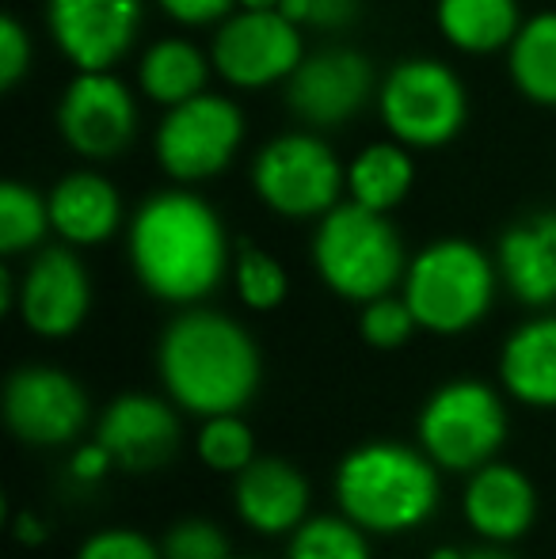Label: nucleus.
Here are the masks:
<instances>
[{"mask_svg": "<svg viewBox=\"0 0 556 559\" xmlns=\"http://www.w3.org/2000/svg\"><path fill=\"white\" fill-rule=\"evenodd\" d=\"M127 251L141 289L168 305H194L214 294L233 263L217 210L187 187L141 202L130 217Z\"/></svg>", "mask_w": 556, "mask_h": 559, "instance_id": "f257e3e1", "label": "nucleus"}, {"mask_svg": "<svg viewBox=\"0 0 556 559\" xmlns=\"http://www.w3.org/2000/svg\"><path fill=\"white\" fill-rule=\"evenodd\" d=\"M171 400L194 415H233L260 389V350L237 320L191 309L168 324L156 350Z\"/></svg>", "mask_w": 556, "mask_h": 559, "instance_id": "f03ea898", "label": "nucleus"}, {"mask_svg": "<svg viewBox=\"0 0 556 559\" xmlns=\"http://www.w3.org/2000/svg\"><path fill=\"white\" fill-rule=\"evenodd\" d=\"M335 499L366 533H404L435 514L438 476L427 453L370 442L343 456L335 472Z\"/></svg>", "mask_w": 556, "mask_h": 559, "instance_id": "7ed1b4c3", "label": "nucleus"}, {"mask_svg": "<svg viewBox=\"0 0 556 559\" xmlns=\"http://www.w3.org/2000/svg\"><path fill=\"white\" fill-rule=\"evenodd\" d=\"M312 266L332 294L366 305L374 297L393 294L397 282H404L409 259H404V240L389 214L347 199L317 222Z\"/></svg>", "mask_w": 556, "mask_h": 559, "instance_id": "20e7f679", "label": "nucleus"}, {"mask_svg": "<svg viewBox=\"0 0 556 559\" xmlns=\"http://www.w3.org/2000/svg\"><path fill=\"white\" fill-rule=\"evenodd\" d=\"M499 266L473 240H435L404 271V301L419 328L435 335H461L484 320L496 297Z\"/></svg>", "mask_w": 556, "mask_h": 559, "instance_id": "39448f33", "label": "nucleus"}, {"mask_svg": "<svg viewBox=\"0 0 556 559\" xmlns=\"http://www.w3.org/2000/svg\"><path fill=\"white\" fill-rule=\"evenodd\" d=\"M252 191L286 222H320L347 194V164L320 130H289L256 153Z\"/></svg>", "mask_w": 556, "mask_h": 559, "instance_id": "423d86ee", "label": "nucleus"}, {"mask_svg": "<svg viewBox=\"0 0 556 559\" xmlns=\"http://www.w3.org/2000/svg\"><path fill=\"white\" fill-rule=\"evenodd\" d=\"M378 115L389 138L409 148H442L465 130L469 92L458 69L438 58H404L381 76Z\"/></svg>", "mask_w": 556, "mask_h": 559, "instance_id": "0eeeda50", "label": "nucleus"}, {"mask_svg": "<svg viewBox=\"0 0 556 559\" xmlns=\"http://www.w3.org/2000/svg\"><path fill=\"white\" fill-rule=\"evenodd\" d=\"M248 118L233 96L202 92L179 107H168L156 126V164L176 183H206L237 160Z\"/></svg>", "mask_w": 556, "mask_h": 559, "instance_id": "6e6552de", "label": "nucleus"}, {"mask_svg": "<svg viewBox=\"0 0 556 559\" xmlns=\"http://www.w3.org/2000/svg\"><path fill=\"white\" fill-rule=\"evenodd\" d=\"M507 442V412L484 381H450L423 404L419 445L450 472H476Z\"/></svg>", "mask_w": 556, "mask_h": 559, "instance_id": "1a4fd4ad", "label": "nucleus"}, {"mask_svg": "<svg viewBox=\"0 0 556 559\" xmlns=\"http://www.w3.org/2000/svg\"><path fill=\"white\" fill-rule=\"evenodd\" d=\"M214 73L237 92H263L286 84L305 61V31L282 8L248 12L237 8L210 38Z\"/></svg>", "mask_w": 556, "mask_h": 559, "instance_id": "9d476101", "label": "nucleus"}, {"mask_svg": "<svg viewBox=\"0 0 556 559\" xmlns=\"http://www.w3.org/2000/svg\"><path fill=\"white\" fill-rule=\"evenodd\" d=\"M58 133L81 160L107 164L138 138V96L115 69H88L66 84L58 99Z\"/></svg>", "mask_w": 556, "mask_h": 559, "instance_id": "9b49d317", "label": "nucleus"}, {"mask_svg": "<svg viewBox=\"0 0 556 559\" xmlns=\"http://www.w3.org/2000/svg\"><path fill=\"white\" fill-rule=\"evenodd\" d=\"M378 99V76L366 53L351 46H324L305 53V61L286 81V107L309 130H335L363 107Z\"/></svg>", "mask_w": 556, "mask_h": 559, "instance_id": "f8f14e48", "label": "nucleus"}, {"mask_svg": "<svg viewBox=\"0 0 556 559\" xmlns=\"http://www.w3.org/2000/svg\"><path fill=\"white\" fill-rule=\"evenodd\" d=\"M141 23V0H46V31L76 73L119 66L134 50Z\"/></svg>", "mask_w": 556, "mask_h": 559, "instance_id": "ddd939ff", "label": "nucleus"}, {"mask_svg": "<svg viewBox=\"0 0 556 559\" xmlns=\"http://www.w3.org/2000/svg\"><path fill=\"white\" fill-rule=\"evenodd\" d=\"M4 419L27 445H66L88 423V396L61 369L23 366L4 389Z\"/></svg>", "mask_w": 556, "mask_h": 559, "instance_id": "4468645a", "label": "nucleus"}, {"mask_svg": "<svg viewBox=\"0 0 556 559\" xmlns=\"http://www.w3.org/2000/svg\"><path fill=\"white\" fill-rule=\"evenodd\" d=\"M92 309V282L76 251L43 248L23 271L15 286V312L27 324V332L43 338H66L84 324Z\"/></svg>", "mask_w": 556, "mask_h": 559, "instance_id": "2eb2a0df", "label": "nucleus"}, {"mask_svg": "<svg viewBox=\"0 0 556 559\" xmlns=\"http://www.w3.org/2000/svg\"><path fill=\"white\" fill-rule=\"evenodd\" d=\"M96 442L115 456L119 468H161L179 445V419L164 400L130 392V396H119L104 412Z\"/></svg>", "mask_w": 556, "mask_h": 559, "instance_id": "dca6fc26", "label": "nucleus"}, {"mask_svg": "<svg viewBox=\"0 0 556 559\" xmlns=\"http://www.w3.org/2000/svg\"><path fill=\"white\" fill-rule=\"evenodd\" d=\"M50 225L69 248H96L107 243L122 225V194L96 168H81L61 176L46 194Z\"/></svg>", "mask_w": 556, "mask_h": 559, "instance_id": "f3484780", "label": "nucleus"}, {"mask_svg": "<svg viewBox=\"0 0 556 559\" xmlns=\"http://www.w3.org/2000/svg\"><path fill=\"white\" fill-rule=\"evenodd\" d=\"M233 502H237V514L248 530L268 533V537L294 533L309 510V484L289 461L263 456V461L248 464L245 472H237Z\"/></svg>", "mask_w": 556, "mask_h": 559, "instance_id": "a211bd4d", "label": "nucleus"}, {"mask_svg": "<svg viewBox=\"0 0 556 559\" xmlns=\"http://www.w3.org/2000/svg\"><path fill=\"white\" fill-rule=\"evenodd\" d=\"M537 514L534 484L511 464H481L465 487V518L481 537L496 545L527 537Z\"/></svg>", "mask_w": 556, "mask_h": 559, "instance_id": "6ab92c4d", "label": "nucleus"}, {"mask_svg": "<svg viewBox=\"0 0 556 559\" xmlns=\"http://www.w3.org/2000/svg\"><path fill=\"white\" fill-rule=\"evenodd\" d=\"M499 278L522 305L556 301V214H534L511 225L496 248Z\"/></svg>", "mask_w": 556, "mask_h": 559, "instance_id": "aec40b11", "label": "nucleus"}, {"mask_svg": "<svg viewBox=\"0 0 556 559\" xmlns=\"http://www.w3.org/2000/svg\"><path fill=\"white\" fill-rule=\"evenodd\" d=\"M499 377L522 404L556 407V317H537L507 335Z\"/></svg>", "mask_w": 556, "mask_h": 559, "instance_id": "412c9836", "label": "nucleus"}, {"mask_svg": "<svg viewBox=\"0 0 556 559\" xmlns=\"http://www.w3.org/2000/svg\"><path fill=\"white\" fill-rule=\"evenodd\" d=\"M210 73H214V61L191 38H156L138 61V92L149 104L168 111V107H179L210 92Z\"/></svg>", "mask_w": 556, "mask_h": 559, "instance_id": "4be33fe9", "label": "nucleus"}, {"mask_svg": "<svg viewBox=\"0 0 556 559\" xmlns=\"http://www.w3.org/2000/svg\"><path fill=\"white\" fill-rule=\"evenodd\" d=\"M438 35L469 58L499 53L522 27L519 0H435Z\"/></svg>", "mask_w": 556, "mask_h": 559, "instance_id": "5701e85b", "label": "nucleus"}, {"mask_svg": "<svg viewBox=\"0 0 556 559\" xmlns=\"http://www.w3.org/2000/svg\"><path fill=\"white\" fill-rule=\"evenodd\" d=\"M416 187V160L401 141H374L347 160V199L378 214H393Z\"/></svg>", "mask_w": 556, "mask_h": 559, "instance_id": "b1692460", "label": "nucleus"}, {"mask_svg": "<svg viewBox=\"0 0 556 559\" xmlns=\"http://www.w3.org/2000/svg\"><path fill=\"white\" fill-rule=\"evenodd\" d=\"M507 73L527 104L556 111V12L522 20L514 43L507 46Z\"/></svg>", "mask_w": 556, "mask_h": 559, "instance_id": "393cba45", "label": "nucleus"}, {"mask_svg": "<svg viewBox=\"0 0 556 559\" xmlns=\"http://www.w3.org/2000/svg\"><path fill=\"white\" fill-rule=\"evenodd\" d=\"M46 233H54L46 194H38L35 187L20 183V179H4L0 183V251L23 255V251L38 248Z\"/></svg>", "mask_w": 556, "mask_h": 559, "instance_id": "a878e982", "label": "nucleus"}, {"mask_svg": "<svg viewBox=\"0 0 556 559\" xmlns=\"http://www.w3.org/2000/svg\"><path fill=\"white\" fill-rule=\"evenodd\" d=\"M286 559H370L366 530L343 518H312L294 530Z\"/></svg>", "mask_w": 556, "mask_h": 559, "instance_id": "bb28decb", "label": "nucleus"}, {"mask_svg": "<svg viewBox=\"0 0 556 559\" xmlns=\"http://www.w3.org/2000/svg\"><path fill=\"white\" fill-rule=\"evenodd\" d=\"M233 282H237V297L252 312L279 309L289 294L286 266H282L275 255H268L263 248H256V243H245V248L233 255Z\"/></svg>", "mask_w": 556, "mask_h": 559, "instance_id": "cd10ccee", "label": "nucleus"}, {"mask_svg": "<svg viewBox=\"0 0 556 559\" xmlns=\"http://www.w3.org/2000/svg\"><path fill=\"white\" fill-rule=\"evenodd\" d=\"M199 461L214 472H245L256 461L252 427L237 415H210L199 430Z\"/></svg>", "mask_w": 556, "mask_h": 559, "instance_id": "c85d7f7f", "label": "nucleus"}, {"mask_svg": "<svg viewBox=\"0 0 556 559\" xmlns=\"http://www.w3.org/2000/svg\"><path fill=\"white\" fill-rule=\"evenodd\" d=\"M416 328H419L416 312L409 309V301H404V297H393V294L366 301L363 317H358V335H363L370 346H378V350L404 346Z\"/></svg>", "mask_w": 556, "mask_h": 559, "instance_id": "c756f323", "label": "nucleus"}, {"mask_svg": "<svg viewBox=\"0 0 556 559\" xmlns=\"http://www.w3.org/2000/svg\"><path fill=\"white\" fill-rule=\"evenodd\" d=\"M164 559H229V540L210 522H179L164 537Z\"/></svg>", "mask_w": 556, "mask_h": 559, "instance_id": "7c9ffc66", "label": "nucleus"}, {"mask_svg": "<svg viewBox=\"0 0 556 559\" xmlns=\"http://www.w3.org/2000/svg\"><path fill=\"white\" fill-rule=\"evenodd\" d=\"M282 12L301 31H343L358 20L363 0H282Z\"/></svg>", "mask_w": 556, "mask_h": 559, "instance_id": "2f4dec72", "label": "nucleus"}, {"mask_svg": "<svg viewBox=\"0 0 556 559\" xmlns=\"http://www.w3.org/2000/svg\"><path fill=\"white\" fill-rule=\"evenodd\" d=\"M76 559H164V552L138 530H104L84 540Z\"/></svg>", "mask_w": 556, "mask_h": 559, "instance_id": "473e14b6", "label": "nucleus"}, {"mask_svg": "<svg viewBox=\"0 0 556 559\" xmlns=\"http://www.w3.org/2000/svg\"><path fill=\"white\" fill-rule=\"evenodd\" d=\"M31 35L15 15L0 20V88L12 92L31 73Z\"/></svg>", "mask_w": 556, "mask_h": 559, "instance_id": "72a5a7b5", "label": "nucleus"}, {"mask_svg": "<svg viewBox=\"0 0 556 559\" xmlns=\"http://www.w3.org/2000/svg\"><path fill=\"white\" fill-rule=\"evenodd\" d=\"M156 4L179 27H217L237 12V0H156Z\"/></svg>", "mask_w": 556, "mask_h": 559, "instance_id": "f704fd0d", "label": "nucleus"}, {"mask_svg": "<svg viewBox=\"0 0 556 559\" xmlns=\"http://www.w3.org/2000/svg\"><path fill=\"white\" fill-rule=\"evenodd\" d=\"M115 468V456L107 453L99 442H92V445H81L73 453V476L76 479H84V484H92V479H104L107 472Z\"/></svg>", "mask_w": 556, "mask_h": 559, "instance_id": "c9c22d12", "label": "nucleus"}, {"mask_svg": "<svg viewBox=\"0 0 556 559\" xmlns=\"http://www.w3.org/2000/svg\"><path fill=\"white\" fill-rule=\"evenodd\" d=\"M15 533H20V540H27V545H38V540H43V525H38V518H31V514H20Z\"/></svg>", "mask_w": 556, "mask_h": 559, "instance_id": "e433bc0d", "label": "nucleus"}, {"mask_svg": "<svg viewBox=\"0 0 556 559\" xmlns=\"http://www.w3.org/2000/svg\"><path fill=\"white\" fill-rule=\"evenodd\" d=\"M465 559H514L511 552H504V548L492 540L488 548H473V552H465Z\"/></svg>", "mask_w": 556, "mask_h": 559, "instance_id": "4c0bfd02", "label": "nucleus"}, {"mask_svg": "<svg viewBox=\"0 0 556 559\" xmlns=\"http://www.w3.org/2000/svg\"><path fill=\"white\" fill-rule=\"evenodd\" d=\"M237 8H248V12H275V8H282V0H237Z\"/></svg>", "mask_w": 556, "mask_h": 559, "instance_id": "58836bf2", "label": "nucleus"}, {"mask_svg": "<svg viewBox=\"0 0 556 559\" xmlns=\"http://www.w3.org/2000/svg\"><path fill=\"white\" fill-rule=\"evenodd\" d=\"M427 559H465V552H458V548H438V552H430Z\"/></svg>", "mask_w": 556, "mask_h": 559, "instance_id": "ea45409f", "label": "nucleus"}]
</instances>
